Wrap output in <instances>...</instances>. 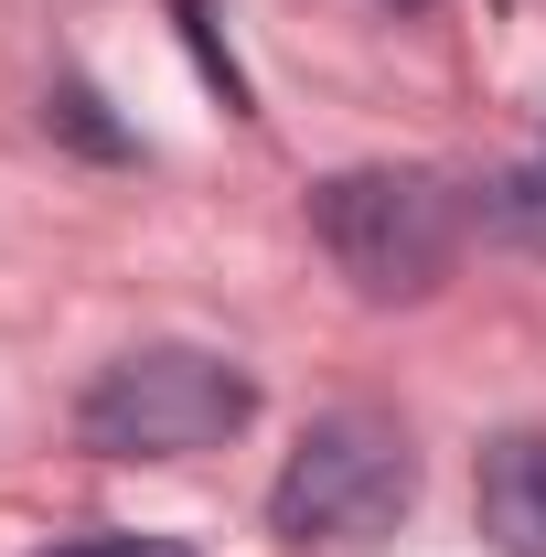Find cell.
<instances>
[{
	"mask_svg": "<svg viewBox=\"0 0 546 557\" xmlns=\"http://www.w3.org/2000/svg\"><path fill=\"white\" fill-rule=\"evenodd\" d=\"M461 183H439V172H418V161H364V172H333V183H311V236H322V258L353 278V300H429L450 258H461Z\"/></svg>",
	"mask_w": 546,
	"mask_h": 557,
	"instance_id": "6da1fadb",
	"label": "cell"
},
{
	"mask_svg": "<svg viewBox=\"0 0 546 557\" xmlns=\"http://www.w3.org/2000/svg\"><path fill=\"white\" fill-rule=\"evenodd\" d=\"M247 418H258V375L236 354L139 344L75 397V440L97 461H194V450H225Z\"/></svg>",
	"mask_w": 546,
	"mask_h": 557,
	"instance_id": "7a4b0ae2",
	"label": "cell"
},
{
	"mask_svg": "<svg viewBox=\"0 0 546 557\" xmlns=\"http://www.w3.org/2000/svg\"><path fill=\"white\" fill-rule=\"evenodd\" d=\"M418 504V450L386 408H333L300 429V450L269 483V525L289 547H375Z\"/></svg>",
	"mask_w": 546,
	"mask_h": 557,
	"instance_id": "3957f363",
	"label": "cell"
},
{
	"mask_svg": "<svg viewBox=\"0 0 546 557\" xmlns=\"http://www.w3.org/2000/svg\"><path fill=\"white\" fill-rule=\"evenodd\" d=\"M472 525H482V547H493V557H546V440H536V429L482 440Z\"/></svg>",
	"mask_w": 546,
	"mask_h": 557,
	"instance_id": "277c9868",
	"label": "cell"
},
{
	"mask_svg": "<svg viewBox=\"0 0 546 557\" xmlns=\"http://www.w3.org/2000/svg\"><path fill=\"white\" fill-rule=\"evenodd\" d=\"M472 214H482V236H493V247L546 258V129H536V150H525V161H504V172L472 194Z\"/></svg>",
	"mask_w": 546,
	"mask_h": 557,
	"instance_id": "5b68a950",
	"label": "cell"
},
{
	"mask_svg": "<svg viewBox=\"0 0 546 557\" xmlns=\"http://www.w3.org/2000/svg\"><path fill=\"white\" fill-rule=\"evenodd\" d=\"M54 119H65L86 150H108V161L129 150V129H108V119H97V86H54Z\"/></svg>",
	"mask_w": 546,
	"mask_h": 557,
	"instance_id": "8992f818",
	"label": "cell"
},
{
	"mask_svg": "<svg viewBox=\"0 0 546 557\" xmlns=\"http://www.w3.org/2000/svg\"><path fill=\"white\" fill-rule=\"evenodd\" d=\"M44 557H194L183 536H75V547H44Z\"/></svg>",
	"mask_w": 546,
	"mask_h": 557,
	"instance_id": "52a82bcc",
	"label": "cell"
}]
</instances>
